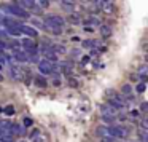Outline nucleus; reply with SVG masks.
Here are the masks:
<instances>
[{
	"instance_id": "obj_2",
	"label": "nucleus",
	"mask_w": 148,
	"mask_h": 142,
	"mask_svg": "<svg viewBox=\"0 0 148 142\" xmlns=\"http://www.w3.org/2000/svg\"><path fill=\"white\" fill-rule=\"evenodd\" d=\"M2 10L10 13V14H14V16H18V18H29V13H27L24 8L16 7V5H2Z\"/></svg>"
},
{
	"instance_id": "obj_3",
	"label": "nucleus",
	"mask_w": 148,
	"mask_h": 142,
	"mask_svg": "<svg viewBox=\"0 0 148 142\" xmlns=\"http://www.w3.org/2000/svg\"><path fill=\"white\" fill-rule=\"evenodd\" d=\"M108 134L112 137H127L129 131L123 126H112V128H108Z\"/></svg>"
},
{
	"instance_id": "obj_27",
	"label": "nucleus",
	"mask_w": 148,
	"mask_h": 142,
	"mask_svg": "<svg viewBox=\"0 0 148 142\" xmlns=\"http://www.w3.org/2000/svg\"><path fill=\"white\" fill-rule=\"evenodd\" d=\"M3 112L7 113V115H13V113H14V107H13V105H7V107L3 109Z\"/></svg>"
},
{
	"instance_id": "obj_8",
	"label": "nucleus",
	"mask_w": 148,
	"mask_h": 142,
	"mask_svg": "<svg viewBox=\"0 0 148 142\" xmlns=\"http://www.w3.org/2000/svg\"><path fill=\"white\" fill-rule=\"evenodd\" d=\"M14 59L19 62H29V58H27V54L24 51H19V50H14Z\"/></svg>"
},
{
	"instance_id": "obj_25",
	"label": "nucleus",
	"mask_w": 148,
	"mask_h": 142,
	"mask_svg": "<svg viewBox=\"0 0 148 142\" xmlns=\"http://www.w3.org/2000/svg\"><path fill=\"white\" fill-rule=\"evenodd\" d=\"M147 72H148V67H147V65H142V67L138 69V74H140V77H142V78L147 77Z\"/></svg>"
},
{
	"instance_id": "obj_15",
	"label": "nucleus",
	"mask_w": 148,
	"mask_h": 142,
	"mask_svg": "<svg viewBox=\"0 0 148 142\" xmlns=\"http://www.w3.org/2000/svg\"><path fill=\"white\" fill-rule=\"evenodd\" d=\"M61 3L67 11H72V8H73V0H61Z\"/></svg>"
},
{
	"instance_id": "obj_5",
	"label": "nucleus",
	"mask_w": 148,
	"mask_h": 142,
	"mask_svg": "<svg viewBox=\"0 0 148 142\" xmlns=\"http://www.w3.org/2000/svg\"><path fill=\"white\" fill-rule=\"evenodd\" d=\"M8 74H10V77L13 78V80H19V78L23 77L21 69L18 67V65H14V64H10V70H8Z\"/></svg>"
},
{
	"instance_id": "obj_28",
	"label": "nucleus",
	"mask_w": 148,
	"mask_h": 142,
	"mask_svg": "<svg viewBox=\"0 0 148 142\" xmlns=\"http://www.w3.org/2000/svg\"><path fill=\"white\" fill-rule=\"evenodd\" d=\"M94 45H96V42H94V40H84V42H83L84 48H89V46H94Z\"/></svg>"
},
{
	"instance_id": "obj_32",
	"label": "nucleus",
	"mask_w": 148,
	"mask_h": 142,
	"mask_svg": "<svg viewBox=\"0 0 148 142\" xmlns=\"http://www.w3.org/2000/svg\"><path fill=\"white\" fill-rule=\"evenodd\" d=\"M34 125V121L30 118H24V126H32Z\"/></svg>"
},
{
	"instance_id": "obj_13",
	"label": "nucleus",
	"mask_w": 148,
	"mask_h": 142,
	"mask_svg": "<svg viewBox=\"0 0 148 142\" xmlns=\"http://www.w3.org/2000/svg\"><path fill=\"white\" fill-rule=\"evenodd\" d=\"M34 81H35V85L37 86H40V88H46V78H43V77H35L34 78Z\"/></svg>"
},
{
	"instance_id": "obj_6",
	"label": "nucleus",
	"mask_w": 148,
	"mask_h": 142,
	"mask_svg": "<svg viewBox=\"0 0 148 142\" xmlns=\"http://www.w3.org/2000/svg\"><path fill=\"white\" fill-rule=\"evenodd\" d=\"M43 56H45V59H48L51 64H54V62L58 61V58H56V53L53 51L51 48H48V46H46V48H43Z\"/></svg>"
},
{
	"instance_id": "obj_22",
	"label": "nucleus",
	"mask_w": 148,
	"mask_h": 142,
	"mask_svg": "<svg viewBox=\"0 0 148 142\" xmlns=\"http://www.w3.org/2000/svg\"><path fill=\"white\" fill-rule=\"evenodd\" d=\"M121 93L123 94H131L132 93V86H131V85H123V86H121Z\"/></svg>"
},
{
	"instance_id": "obj_35",
	"label": "nucleus",
	"mask_w": 148,
	"mask_h": 142,
	"mask_svg": "<svg viewBox=\"0 0 148 142\" xmlns=\"http://www.w3.org/2000/svg\"><path fill=\"white\" fill-rule=\"evenodd\" d=\"M88 61H89V58H88V56H84V58H83V64H86Z\"/></svg>"
},
{
	"instance_id": "obj_20",
	"label": "nucleus",
	"mask_w": 148,
	"mask_h": 142,
	"mask_svg": "<svg viewBox=\"0 0 148 142\" xmlns=\"http://www.w3.org/2000/svg\"><path fill=\"white\" fill-rule=\"evenodd\" d=\"M10 61H11V58H10V56L0 51V64H7V62H10Z\"/></svg>"
},
{
	"instance_id": "obj_30",
	"label": "nucleus",
	"mask_w": 148,
	"mask_h": 142,
	"mask_svg": "<svg viewBox=\"0 0 148 142\" xmlns=\"http://www.w3.org/2000/svg\"><path fill=\"white\" fill-rule=\"evenodd\" d=\"M32 24H34V26H37V27H40V29L43 27V24H42V21H40V19H32Z\"/></svg>"
},
{
	"instance_id": "obj_12",
	"label": "nucleus",
	"mask_w": 148,
	"mask_h": 142,
	"mask_svg": "<svg viewBox=\"0 0 148 142\" xmlns=\"http://www.w3.org/2000/svg\"><path fill=\"white\" fill-rule=\"evenodd\" d=\"M96 132H97V136H100V137H108V128H107V126H99V128L96 129Z\"/></svg>"
},
{
	"instance_id": "obj_10",
	"label": "nucleus",
	"mask_w": 148,
	"mask_h": 142,
	"mask_svg": "<svg viewBox=\"0 0 148 142\" xmlns=\"http://www.w3.org/2000/svg\"><path fill=\"white\" fill-rule=\"evenodd\" d=\"M10 132H11V134H23V132H24V128H23V126H19V125H16V123H11Z\"/></svg>"
},
{
	"instance_id": "obj_4",
	"label": "nucleus",
	"mask_w": 148,
	"mask_h": 142,
	"mask_svg": "<svg viewBox=\"0 0 148 142\" xmlns=\"http://www.w3.org/2000/svg\"><path fill=\"white\" fill-rule=\"evenodd\" d=\"M38 69H40V72L45 74V75H49V74L54 72V65H53L48 59H45V61H38Z\"/></svg>"
},
{
	"instance_id": "obj_16",
	"label": "nucleus",
	"mask_w": 148,
	"mask_h": 142,
	"mask_svg": "<svg viewBox=\"0 0 148 142\" xmlns=\"http://www.w3.org/2000/svg\"><path fill=\"white\" fill-rule=\"evenodd\" d=\"M84 24H91V26H100V21L97 18H88L84 19Z\"/></svg>"
},
{
	"instance_id": "obj_14",
	"label": "nucleus",
	"mask_w": 148,
	"mask_h": 142,
	"mask_svg": "<svg viewBox=\"0 0 148 142\" xmlns=\"http://www.w3.org/2000/svg\"><path fill=\"white\" fill-rule=\"evenodd\" d=\"M21 45H23L26 50H29V48H32V46H35V45H34V40H32V39H23V40H21Z\"/></svg>"
},
{
	"instance_id": "obj_29",
	"label": "nucleus",
	"mask_w": 148,
	"mask_h": 142,
	"mask_svg": "<svg viewBox=\"0 0 148 142\" xmlns=\"http://www.w3.org/2000/svg\"><path fill=\"white\" fill-rule=\"evenodd\" d=\"M69 85H70L72 88H78V81H77V78H69Z\"/></svg>"
},
{
	"instance_id": "obj_21",
	"label": "nucleus",
	"mask_w": 148,
	"mask_h": 142,
	"mask_svg": "<svg viewBox=\"0 0 148 142\" xmlns=\"http://www.w3.org/2000/svg\"><path fill=\"white\" fill-rule=\"evenodd\" d=\"M21 3H23L26 8H37L35 5H34V0H21ZM37 10H38V8H37ZM38 11H40V10H38Z\"/></svg>"
},
{
	"instance_id": "obj_37",
	"label": "nucleus",
	"mask_w": 148,
	"mask_h": 142,
	"mask_svg": "<svg viewBox=\"0 0 148 142\" xmlns=\"http://www.w3.org/2000/svg\"><path fill=\"white\" fill-rule=\"evenodd\" d=\"M0 67H2V64H0Z\"/></svg>"
},
{
	"instance_id": "obj_36",
	"label": "nucleus",
	"mask_w": 148,
	"mask_h": 142,
	"mask_svg": "<svg viewBox=\"0 0 148 142\" xmlns=\"http://www.w3.org/2000/svg\"><path fill=\"white\" fill-rule=\"evenodd\" d=\"M0 81H3V75L0 74Z\"/></svg>"
},
{
	"instance_id": "obj_18",
	"label": "nucleus",
	"mask_w": 148,
	"mask_h": 142,
	"mask_svg": "<svg viewBox=\"0 0 148 142\" xmlns=\"http://www.w3.org/2000/svg\"><path fill=\"white\" fill-rule=\"evenodd\" d=\"M100 34H102L103 37H110V34H112L110 26H100Z\"/></svg>"
},
{
	"instance_id": "obj_31",
	"label": "nucleus",
	"mask_w": 148,
	"mask_h": 142,
	"mask_svg": "<svg viewBox=\"0 0 148 142\" xmlns=\"http://www.w3.org/2000/svg\"><path fill=\"white\" fill-rule=\"evenodd\" d=\"M145 86H147L145 83H138V85H137V91H138V93H143V91H145Z\"/></svg>"
},
{
	"instance_id": "obj_34",
	"label": "nucleus",
	"mask_w": 148,
	"mask_h": 142,
	"mask_svg": "<svg viewBox=\"0 0 148 142\" xmlns=\"http://www.w3.org/2000/svg\"><path fill=\"white\" fill-rule=\"evenodd\" d=\"M147 107H148V105H147V102L142 104V112H145V110H147Z\"/></svg>"
},
{
	"instance_id": "obj_33",
	"label": "nucleus",
	"mask_w": 148,
	"mask_h": 142,
	"mask_svg": "<svg viewBox=\"0 0 148 142\" xmlns=\"http://www.w3.org/2000/svg\"><path fill=\"white\" fill-rule=\"evenodd\" d=\"M131 115H132V116H138L140 113H138V110H132V112H131Z\"/></svg>"
},
{
	"instance_id": "obj_9",
	"label": "nucleus",
	"mask_w": 148,
	"mask_h": 142,
	"mask_svg": "<svg viewBox=\"0 0 148 142\" xmlns=\"http://www.w3.org/2000/svg\"><path fill=\"white\" fill-rule=\"evenodd\" d=\"M34 5H35L38 10H45V8H48L49 0H34Z\"/></svg>"
},
{
	"instance_id": "obj_1",
	"label": "nucleus",
	"mask_w": 148,
	"mask_h": 142,
	"mask_svg": "<svg viewBox=\"0 0 148 142\" xmlns=\"http://www.w3.org/2000/svg\"><path fill=\"white\" fill-rule=\"evenodd\" d=\"M45 29H49L54 35H61V27L65 24L64 18L62 16H58V14H49V16L45 18Z\"/></svg>"
},
{
	"instance_id": "obj_7",
	"label": "nucleus",
	"mask_w": 148,
	"mask_h": 142,
	"mask_svg": "<svg viewBox=\"0 0 148 142\" xmlns=\"http://www.w3.org/2000/svg\"><path fill=\"white\" fill-rule=\"evenodd\" d=\"M18 29H19V32L26 34V35H29V37H37L38 35L37 30L34 29V27H29V26H18Z\"/></svg>"
},
{
	"instance_id": "obj_24",
	"label": "nucleus",
	"mask_w": 148,
	"mask_h": 142,
	"mask_svg": "<svg viewBox=\"0 0 148 142\" xmlns=\"http://www.w3.org/2000/svg\"><path fill=\"white\" fill-rule=\"evenodd\" d=\"M51 50H53L54 53H65V48H64L62 45H54Z\"/></svg>"
},
{
	"instance_id": "obj_19",
	"label": "nucleus",
	"mask_w": 148,
	"mask_h": 142,
	"mask_svg": "<svg viewBox=\"0 0 148 142\" xmlns=\"http://www.w3.org/2000/svg\"><path fill=\"white\" fill-rule=\"evenodd\" d=\"M102 120H103L105 123H110V125H113V123L116 121L115 115H102Z\"/></svg>"
},
{
	"instance_id": "obj_23",
	"label": "nucleus",
	"mask_w": 148,
	"mask_h": 142,
	"mask_svg": "<svg viewBox=\"0 0 148 142\" xmlns=\"http://www.w3.org/2000/svg\"><path fill=\"white\" fill-rule=\"evenodd\" d=\"M69 21H70V23L73 24V26H77V24H80V18H78L77 14H70V16H69Z\"/></svg>"
},
{
	"instance_id": "obj_11",
	"label": "nucleus",
	"mask_w": 148,
	"mask_h": 142,
	"mask_svg": "<svg viewBox=\"0 0 148 142\" xmlns=\"http://www.w3.org/2000/svg\"><path fill=\"white\" fill-rule=\"evenodd\" d=\"M102 113H103V115H115L116 109H115V107H112L110 104H107V105H102Z\"/></svg>"
},
{
	"instance_id": "obj_26",
	"label": "nucleus",
	"mask_w": 148,
	"mask_h": 142,
	"mask_svg": "<svg viewBox=\"0 0 148 142\" xmlns=\"http://www.w3.org/2000/svg\"><path fill=\"white\" fill-rule=\"evenodd\" d=\"M103 11H107V13L113 11V5L110 3V2H105V3H103Z\"/></svg>"
},
{
	"instance_id": "obj_17",
	"label": "nucleus",
	"mask_w": 148,
	"mask_h": 142,
	"mask_svg": "<svg viewBox=\"0 0 148 142\" xmlns=\"http://www.w3.org/2000/svg\"><path fill=\"white\" fill-rule=\"evenodd\" d=\"M7 32L10 34V35H13V37L21 35V32H19V29H18V27H7Z\"/></svg>"
}]
</instances>
